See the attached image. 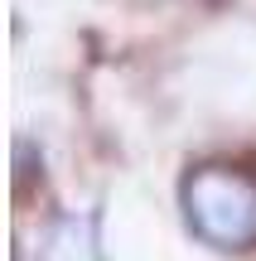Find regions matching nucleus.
<instances>
[{
  "label": "nucleus",
  "mask_w": 256,
  "mask_h": 261,
  "mask_svg": "<svg viewBox=\"0 0 256 261\" xmlns=\"http://www.w3.org/2000/svg\"><path fill=\"white\" fill-rule=\"evenodd\" d=\"M184 218L203 242L242 252L256 242V174L237 165H198L184 174Z\"/></svg>",
  "instance_id": "nucleus-1"
},
{
  "label": "nucleus",
  "mask_w": 256,
  "mask_h": 261,
  "mask_svg": "<svg viewBox=\"0 0 256 261\" xmlns=\"http://www.w3.org/2000/svg\"><path fill=\"white\" fill-rule=\"evenodd\" d=\"M39 261H106L92 213H58L44 232Z\"/></svg>",
  "instance_id": "nucleus-2"
}]
</instances>
